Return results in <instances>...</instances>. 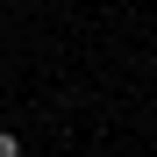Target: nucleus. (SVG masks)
Segmentation results:
<instances>
[{
	"mask_svg": "<svg viewBox=\"0 0 157 157\" xmlns=\"http://www.w3.org/2000/svg\"><path fill=\"white\" fill-rule=\"evenodd\" d=\"M0 157H21V136H14V128H0Z\"/></svg>",
	"mask_w": 157,
	"mask_h": 157,
	"instance_id": "f257e3e1",
	"label": "nucleus"
}]
</instances>
